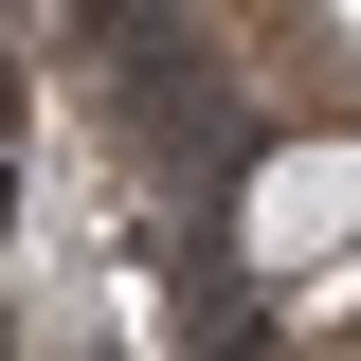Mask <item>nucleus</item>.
<instances>
[{
  "instance_id": "1",
  "label": "nucleus",
  "mask_w": 361,
  "mask_h": 361,
  "mask_svg": "<svg viewBox=\"0 0 361 361\" xmlns=\"http://www.w3.org/2000/svg\"><path fill=\"white\" fill-rule=\"evenodd\" d=\"M235 253H253L271 289L343 271V253H361V127H307V145H271V163L235 180Z\"/></svg>"
}]
</instances>
